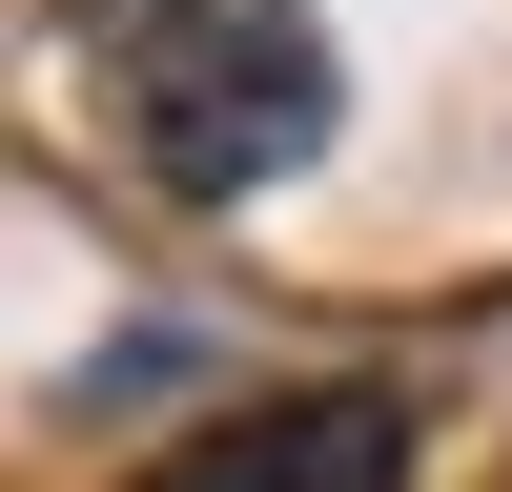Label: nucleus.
Returning <instances> with one entry per match:
<instances>
[{"instance_id": "obj_2", "label": "nucleus", "mask_w": 512, "mask_h": 492, "mask_svg": "<svg viewBox=\"0 0 512 492\" xmlns=\"http://www.w3.org/2000/svg\"><path fill=\"white\" fill-rule=\"evenodd\" d=\"M144 492H410V410L390 390H267V410H205Z\"/></svg>"}, {"instance_id": "obj_1", "label": "nucleus", "mask_w": 512, "mask_h": 492, "mask_svg": "<svg viewBox=\"0 0 512 492\" xmlns=\"http://www.w3.org/2000/svg\"><path fill=\"white\" fill-rule=\"evenodd\" d=\"M103 82H123V144L164 205H267L349 103L308 0H103Z\"/></svg>"}]
</instances>
